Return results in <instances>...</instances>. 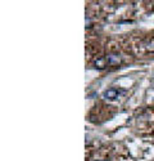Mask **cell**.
<instances>
[{
    "instance_id": "obj_1",
    "label": "cell",
    "mask_w": 154,
    "mask_h": 161,
    "mask_svg": "<svg viewBox=\"0 0 154 161\" xmlns=\"http://www.w3.org/2000/svg\"><path fill=\"white\" fill-rule=\"evenodd\" d=\"M122 94H125V90L123 89H120V88H109L107 90L103 92V98L105 101H116L118 99Z\"/></svg>"
},
{
    "instance_id": "obj_2",
    "label": "cell",
    "mask_w": 154,
    "mask_h": 161,
    "mask_svg": "<svg viewBox=\"0 0 154 161\" xmlns=\"http://www.w3.org/2000/svg\"><path fill=\"white\" fill-rule=\"evenodd\" d=\"M94 66L96 67V69L103 70V69H107V67L110 66V64H109L108 57H100V58H98V59L94 61Z\"/></svg>"
},
{
    "instance_id": "obj_3",
    "label": "cell",
    "mask_w": 154,
    "mask_h": 161,
    "mask_svg": "<svg viewBox=\"0 0 154 161\" xmlns=\"http://www.w3.org/2000/svg\"><path fill=\"white\" fill-rule=\"evenodd\" d=\"M108 57V61H109V64L110 66H116L121 62V58L120 56H107Z\"/></svg>"
},
{
    "instance_id": "obj_4",
    "label": "cell",
    "mask_w": 154,
    "mask_h": 161,
    "mask_svg": "<svg viewBox=\"0 0 154 161\" xmlns=\"http://www.w3.org/2000/svg\"><path fill=\"white\" fill-rule=\"evenodd\" d=\"M96 161H108V160H96Z\"/></svg>"
}]
</instances>
